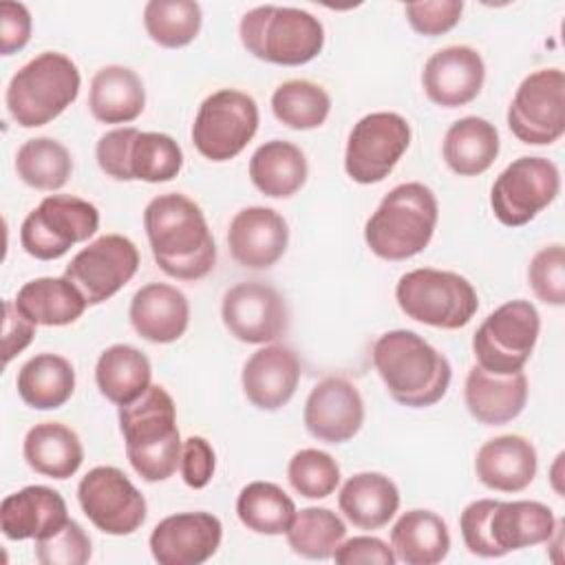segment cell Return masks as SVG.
Segmentation results:
<instances>
[{"mask_svg":"<svg viewBox=\"0 0 565 565\" xmlns=\"http://www.w3.org/2000/svg\"><path fill=\"white\" fill-rule=\"evenodd\" d=\"M143 227L159 269L177 280H201L216 265V243L199 203L179 192L154 196Z\"/></svg>","mask_w":565,"mask_h":565,"instance_id":"cell-1","label":"cell"},{"mask_svg":"<svg viewBox=\"0 0 565 565\" xmlns=\"http://www.w3.org/2000/svg\"><path fill=\"white\" fill-rule=\"evenodd\" d=\"M371 353L388 395L402 406H433L450 386L452 369L448 358L415 331H386L375 340Z\"/></svg>","mask_w":565,"mask_h":565,"instance_id":"cell-2","label":"cell"},{"mask_svg":"<svg viewBox=\"0 0 565 565\" xmlns=\"http://www.w3.org/2000/svg\"><path fill=\"white\" fill-rule=\"evenodd\" d=\"M119 430L132 470L148 483L170 479L181 459V435L172 395L150 384L137 399L119 406Z\"/></svg>","mask_w":565,"mask_h":565,"instance_id":"cell-3","label":"cell"},{"mask_svg":"<svg viewBox=\"0 0 565 565\" xmlns=\"http://www.w3.org/2000/svg\"><path fill=\"white\" fill-rule=\"evenodd\" d=\"M459 530L470 554L499 558L547 543L556 530V516L550 505L539 501L477 499L463 508Z\"/></svg>","mask_w":565,"mask_h":565,"instance_id":"cell-4","label":"cell"},{"mask_svg":"<svg viewBox=\"0 0 565 565\" xmlns=\"http://www.w3.org/2000/svg\"><path fill=\"white\" fill-rule=\"evenodd\" d=\"M437 218L439 203L428 185L419 181L399 183L369 216L364 241L377 258L406 260L428 247Z\"/></svg>","mask_w":565,"mask_h":565,"instance_id":"cell-5","label":"cell"},{"mask_svg":"<svg viewBox=\"0 0 565 565\" xmlns=\"http://www.w3.org/2000/svg\"><path fill=\"white\" fill-rule=\"evenodd\" d=\"M82 75L75 62L57 51L29 60L7 84L4 102L22 128H40L60 117L79 95Z\"/></svg>","mask_w":565,"mask_h":565,"instance_id":"cell-6","label":"cell"},{"mask_svg":"<svg viewBox=\"0 0 565 565\" xmlns=\"http://www.w3.org/2000/svg\"><path fill=\"white\" fill-rule=\"evenodd\" d=\"M238 35L247 53L280 66L307 64L324 46L322 22L313 13L296 7H254L241 18Z\"/></svg>","mask_w":565,"mask_h":565,"instance_id":"cell-7","label":"cell"},{"mask_svg":"<svg viewBox=\"0 0 565 565\" xmlns=\"http://www.w3.org/2000/svg\"><path fill=\"white\" fill-rule=\"evenodd\" d=\"M395 300L411 320L448 331L466 327L479 309L477 291L468 278L433 267L399 276Z\"/></svg>","mask_w":565,"mask_h":565,"instance_id":"cell-8","label":"cell"},{"mask_svg":"<svg viewBox=\"0 0 565 565\" xmlns=\"http://www.w3.org/2000/svg\"><path fill=\"white\" fill-rule=\"evenodd\" d=\"M541 331V316L530 300L516 298L497 307L475 331L477 366L494 375L523 371Z\"/></svg>","mask_w":565,"mask_h":565,"instance_id":"cell-9","label":"cell"},{"mask_svg":"<svg viewBox=\"0 0 565 565\" xmlns=\"http://www.w3.org/2000/svg\"><path fill=\"white\" fill-rule=\"evenodd\" d=\"M99 227V210L73 194H51L20 225L22 249L38 260L62 258Z\"/></svg>","mask_w":565,"mask_h":565,"instance_id":"cell-10","label":"cell"},{"mask_svg":"<svg viewBox=\"0 0 565 565\" xmlns=\"http://www.w3.org/2000/svg\"><path fill=\"white\" fill-rule=\"evenodd\" d=\"M256 99L236 88H221L207 95L192 124V143L210 161L238 157L258 130Z\"/></svg>","mask_w":565,"mask_h":565,"instance_id":"cell-11","label":"cell"},{"mask_svg":"<svg viewBox=\"0 0 565 565\" xmlns=\"http://www.w3.org/2000/svg\"><path fill=\"white\" fill-rule=\"evenodd\" d=\"M408 146L411 126L402 115L388 110L369 113L349 132L344 170L355 183H380L393 172Z\"/></svg>","mask_w":565,"mask_h":565,"instance_id":"cell-12","label":"cell"},{"mask_svg":"<svg viewBox=\"0 0 565 565\" xmlns=\"http://www.w3.org/2000/svg\"><path fill=\"white\" fill-rule=\"evenodd\" d=\"M561 190V172L545 157L514 159L492 183L490 205L505 227L527 225Z\"/></svg>","mask_w":565,"mask_h":565,"instance_id":"cell-13","label":"cell"},{"mask_svg":"<svg viewBox=\"0 0 565 565\" xmlns=\"http://www.w3.org/2000/svg\"><path fill=\"white\" fill-rule=\"evenodd\" d=\"M508 128L527 146H550L565 132V75L539 68L516 88L508 106Z\"/></svg>","mask_w":565,"mask_h":565,"instance_id":"cell-14","label":"cell"},{"mask_svg":"<svg viewBox=\"0 0 565 565\" xmlns=\"http://www.w3.org/2000/svg\"><path fill=\"white\" fill-rule=\"evenodd\" d=\"M77 501L88 521L110 536L137 532L148 514L143 494L115 466L88 470L77 486Z\"/></svg>","mask_w":565,"mask_h":565,"instance_id":"cell-15","label":"cell"},{"mask_svg":"<svg viewBox=\"0 0 565 565\" xmlns=\"http://www.w3.org/2000/svg\"><path fill=\"white\" fill-rule=\"evenodd\" d=\"M139 269L137 245L121 234H104L79 249L64 269L88 305H99L126 287Z\"/></svg>","mask_w":565,"mask_h":565,"instance_id":"cell-16","label":"cell"},{"mask_svg":"<svg viewBox=\"0 0 565 565\" xmlns=\"http://www.w3.org/2000/svg\"><path fill=\"white\" fill-rule=\"evenodd\" d=\"M221 318L225 329L245 344H269L289 327L285 298L258 280L230 287L221 302Z\"/></svg>","mask_w":565,"mask_h":565,"instance_id":"cell-17","label":"cell"},{"mask_svg":"<svg viewBox=\"0 0 565 565\" xmlns=\"http://www.w3.org/2000/svg\"><path fill=\"white\" fill-rule=\"evenodd\" d=\"M223 525L212 512H179L150 532V554L159 565H201L221 547Z\"/></svg>","mask_w":565,"mask_h":565,"instance_id":"cell-18","label":"cell"},{"mask_svg":"<svg viewBox=\"0 0 565 565\" xmlns=\"http://www.w3.org/2000/svg\"><path fill=\"white\" fill-rule=\"evenodd\" d=\"M302 422L307 433L324 444H344L353 439L364 424V402L347 377L320 380L307 402Z\"/></svg>","mask_w":565,"mask_h":565,"instance_id":"cell-19","label":"cell"},{"mask_svg":"<svg viewBox=\"0 0 565 565\" xmlns=\"http://www.w3.org/2000/svg\"><path fill=\"white\" fill-rule=\"evenodd\" d=\"M486 82V64L472 46L455 44L433 53L422 71L426 97L441 108H459L477 99Z\"/></svg>","mask_w":565,"mask_h":565,"instance_id":"cell-20","label":"cell"},{"mask_svg":"<svg viewBox=\"0 0 565 565\" xmlns=\"http://www.w3.org/2000/svg\"><path fill=\"white\" fill-rule=\"evenodd\" d=\"M289 245V225L280 212L249 205L234 214L227 227L232 258L247 269L274 267Z\"/></svg>","mask_w":565,"mask_h":565,"instance_id":"cell-21","label":"cell"},{"mask_svg":"<svg viewBox=\"0 0 565 565\" xmlns=\"http://www.w3.org/2000/svg\"><path fill=\"white\" fill-rule=\"evenodd\" d=\"M300 382V360L282 344H267L249 355L241 384L245 397L258 411H278L296 393Z\"/></svg>","mask_w":565,"mask_h":565,"instance_id":"cell-22","label":"cell"},{"mask_svg":"<svg viewBox=\"0 0 565 565\" xmlns=\"http://www.w3.org/2000/svg\"><path fill=\"white\" fill-rule=\"evenodd\" d=\"M66 521V501L49 486H26L0 503V530L9 541H38L57 532Z\"/></svg>","mask_w":565,"mask_h":565,"instance_id":"cell-23","label":"cell"},{"mask_svg":"<svg viewBox=\"0 0 565 565\" xmlns=\"http://www.w3.org/2000/svg\"><path fill=\"white\" fill-rule=\"evenodd\" d=\"M132 329L148 342H177L190 324V302L185 294L166 282H148L135 291L128 309Z\"/></svg>","mask_w":565,"mask_h":565,"instance_id":"cell-24","label":"cell"},{"mask_svg":"<svg viewBox=\"0 0 565 565\" xmlns=\"http://www.w3.org/2000/svg\"><path fill=\"white\" fill-rule=\"evenodd\" d=\"M536 468V448L523 435L492 437L475 455L477 479L497 492L525 490L534 481Z\"/></svg>","mask_w":565,"mask_h":565,"instance_id":"cell-25","label":"cell"},{"mask_svg":"<svg viewBox=\"0 0 565 565\" xmlns=\"http://www.w3.org/2000/svg\"><path fill=\"white\" fill-rule=\"evenodd\" d=\"M468 413L486 426H501L516 419L527 402V377L523 371L494 375L481 366H470L463 384Z\"/></svg>","mask_w":565,"mask_h":565,"instance_id":"cell-26","label":"cell"},{"mask_svg":"<svg viewBox=\"0 0 565 565\" xmlns=\"http://www.w3.org/2000/svg\"><path fill=\"white\" fill-rule=\"evenodd\" d=\"M146 108L141 77L121 64L102 66L88 90V110L102 124H130Z\"/></svg>","mask_w":565,"mask_h":565,"instance_id":"cell-27","label":"cell"},{"mask_svg":"<svg viewBox=\"0 0 565 565\" xmlns=\"http://www.w3.org/2000/svg\"><path fill=\"white\" fill-rule=\"evenodd\" d=\"M338 508L360 530H380L399 510V490L382 472H358L344 481Z\"/></svg>","mask_w":565,"mask_h":565,"instance_id":"cell-28","label":"cell"},{"mask_svg":"<svg viewBox=\"0 0 565 565\" xmlns=\"http://www.w3.org/2000/svg\"><path fill=\"white\" fill-rule=\"evenodd\" d=\"M13 302L24 318L40 327L73 324L88 307L77 287L64 276H42L24 282Z\"/></svg>","mask_w":565,"mask_h":565,"instance_id":"cell-29","label":"cell"},{"mask_svg":"<svg viewBox=\"0 0 565 565\" xmlns=\"http://www.w3.org/2000/svg\"><path fill=\"white\" fill-rule=\"evenodd\" d=\"M22 455L31 470L62 481L79 470L84 446L73 428L60 422H42L24 435Z\"/></svg>","mask_w":565,"mask_h":565,"instance_id":"cell-30","label":"cell"},{"mask_svg":"<svg viewBox=\"0 0 565 565\" xmlns=\"http://www.w3.org/2000/svg\"><path fill=\"white\" fill-rule=\"evenodd\" d=\"M499 130L483 117L457 119L444 135L441 154L459 177L483 174L499 157Z\"/></svg>","mask_w":565,"mask_h":565,"instance_id":"cell-31","label":"cell"},{"mask_svg":"<svg viewBox=\"0 0 565 565\" xmlns=\"http://www.w3.org/2000/svg\"><path fill=\"white\" fill-rule=\"evenodd\" d=\"M391 547L406 565H437L450 552V532L437 512L408 510L391 530Z\"/></svg>","mask_w":565,"mask_h":565,"instance_id":"cell-32","label":"cell"},{"mask_svg":"<svg viewBox=\"0 0 565 565\" xmlns=\"http://www.w3.org/2000/svg\"><path fill=\"white\" fill-rule=\"evenodd\" d=\"M309 166L305 152L282 139L258 146L249 159V179L258 192L269 199L294 196L307 181Z\"/></svg>","mask_w":565,"mask_h":565,"instance_id":"cell-33","label":"cell"},{"mask_svg":"<svg viewBox=\"0 0 565 565\" xmlns=\"http://www.w3.org/2000/svg\"><path fill=\"white\" fill-rule=\"evenodd\" d=\"M15 388L26 406L55 411L64 406L75 391V369L57 353H38L20 366Z\"/></svg>","mask_w":565,"mask_h":565,"instance_id":"cell-34","label":"cell"},{"mask_svg":"<svg viewBox=\"0 0 565 565\" xmlns=\"http://www.w3.org/2000/svg\"><path fill=\"white\" fill-rule=\"evenodd\" d=\"M95 382L108 402L121 406L137 399L152 384V366L137 347L113 344L97 358Z\"/></svg>","mask_w":565,"mask_h":565,"instance_id":"cell-35","label":"cell"},{"mask_svg":"<svg viewBox=\"0 0 565 565\" xmlns=\"http://www.w3.org/2000/svg\"><path fill=\"white\" fill-rule=\"evenodd\" d=\"M241 523L265 536L285 534L296 516L294 499L271 481H252L236 497Z\"/></svg>","mask_w":565,"mask_h":565,"instance_id":"cell-36","label":"cell"},{"mask_svg":"<svg viewBox=\"0 0 565 565\" xmlns=\"http://www.w3.org/2000/svg\"><path fill=\"white\" fill-rule=\"evenodd\" d=\"M15 172L29 188L53 192L66 185L73 172V159L68 148L57 139L35 137L18 148Z\"/></svg>","mask_w":565,"mask_h":565,"instance_id":"cell-37","label":"cell"},{"mask_svg":"<svg viewBox=\"0 0 565 565\" xmlns=\"http://www.w3.org/2000/svg\"><path fill=\"white\" fill-rule=\"evenodd\" d=\"M274 117L294 130L320 128L331 113L329 93L309 79H287L271 95Z\"/></svg>","mask_w":565,"mask_h":565,"instance_id":"cell-38","label":"cell"},{"mask_svg":"<svg viewBox=\"0 0 565 565\" xmlns=\"http://www.w3.org/2000/svg\"><path fill=\"white\" fill-rule=\"evenodd\" d=\"M287 543L294 554L311 561L331 558L347 536L344 521L329 508H302L289 525Z\"/></svg>","mask_w":565,"mask_h":565,"instance_id":"cell-39","label":"cell"},{"mask_svg":"<svg viewBox=\"0 0 565 565\" xmlns=\"http://www.w3.org/2000/svg\"><path fill=\"white\" fill-rule=\"evenodd\" d=\"M201 24V4L192 0H150L143 7L146 33L163 49L188 46L199 35Z\"/></svg>","mask_w":565,"mask_h":565,"instance_id":"cell-40","label":"cell"},{"mask_svg":"<svg viewBox=\"0 0 565 565\" xmlns=\"http://www.w3.org/2000/svg\"><path fill=\"white\" fill-rule=\"evenodd\" d=\"M130 177L132 181L166 183L172 181L183 168L181 146L166 132H137L130 148Z\"/></svg>","mask_w":565,"mask_h":565,"instance_id":"cell-41","label":"cell"},{"mask_svg":"<svg viewBox=\"0 0 565 565\" xmlns=\"http://www.w3.org/2000/svg\"><path fill=\"white\" fill-rule=\"evenodd\" d=\"M287 479L300 497L324 499L335 492L340 483V466L324 450L302 448L289 459Z\"/></svg>","mask_w":565,"mask_h":565,"instance_id":"cell-42","label":"cell"},{"mask_svg":"<svg viewBox=\"0 0 565 565\" xmlns=\"http://www.w3.org/2000/svg\"><path fill=\"white\" fill-rule=\"evenodd\" d=\"M33 556L40 565H84L93 556L90 536L77 521L68 519L57 532L35 541Z\"/></svg>","mask_w":565,"mask_h":565,"instance_id":"cell-43","label":"cell"},{"mask_svg":"<svg viewBox=\"0 0 565 565\" xmlns=\"http://www.w3.org/2000/svg\"><path fill=\"white\" fill-rule=\"evenodd\" d=\"M534 296L552 307L565 305V249L561 243L541 247L527 267Z\"/></svg>","mask_w":565,"mask_h":565,"instance_id":"cell-44","label":"cell"},{"mask_svg":"<svg viewBox=\"0 0 565 565\" xmlns=\"http://www.w3.org/2000/svg\"><path fill=\"white\" fill-rule=\"evenodd\" d=\"M406 20L415 33L426 38H437L452 31L463 13L461 0H428V2H408L404 7Z\"/></svg>","mask_w":565,"mask_h":565,"instance_id":"cell-45","label":"cell"},{"mask_svg":"<svg viewBox=\"0 0 565 565\" xmlns=\"http://www.w3.org/2000/svg\"><path fill=\"white\" fill-rule=\"evenodd\" d=\"M137 132L139 130L135 126H121V128L108 130L99 137L97 146H95V159L104 174H108L117 181H132L128 159H130V148H132Z\"/></svg>","mask_w":565,"mask_h":565,"instance_id":"cell-46","label":"cell"},{"mask_svg":"<svg viewBox=\"0 0 565 565\" xmlns=\"http://www.w3.org/2000/svg\"><path fill=\"white\" fill-rule=\"evenodd\" d=\"M214 468H216V455L212 444L201 435H190L181 444V459H179L183 483L188 488L201 490L212 481Z\"/></svg>","mask_w":565,"mask_h":565,"instance_id":"cell-47","label":"cell"},{"mask_svg":"<svg viewBox=\"0 0 565 565\" xmlns=\"http://www.w3.org/2000/svg\"><path fill=\"white\" fill-rule=\"evenodd\" d=\"M340 565H395V554L388 543L377 536H353L342 541L331 556Z\"/></svg>","mask_w":565,"mask_h":565,"instance_id":"cell-48","label":"cell"},{"mask_svg":"<svg viewBox=\"0 0 565 565\" xmlns=\"http://www.w3.org/2000/svg\"><path fill=\"white\" fill-rule=\"evenodd\" d=\"M31 13L22 2L0 4V53L13 55L31 40Z\"/></svg>","mask_w":565,"mask_h":565,"instance_id":"cell-49","label":"cell"},{"mask_svg":"<svg viewBox=\"0 0 565 565\" xmlns=\"http://www.w3.org/2000/svg\"><path fill=\"white\" fill-rule=\"evenodd\" d=\"M35 327L29 318H24L13 300H4V322H2V362L9 364L18 353H22L33 335Z\"/></svg>","mask_w":565,"mask_h":565,"instance_id":"cell-50","label":"cell"},{"mask_svg":"<svg viewBox=\"0 0 565 565\" xmlns=\"http://www.w3.org/2000/svg\"><path fill=\"white\" fill-rule=\"evenodd\" d=\"M561 463H563V452L556 457V463H554V468H552V472H554L552 481H554V490H556L558 494L563 492V488H561V483H558V479H561V477H558V466H561Z\"/></svg>","mask_w":565,"mask_h":565,"instance_id":"cell-51","label":"cell"}]
</instances>
